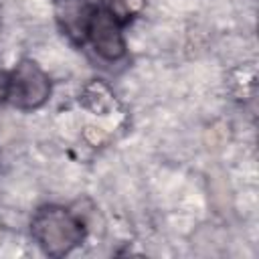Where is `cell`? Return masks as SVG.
Segmentation results:
<instances>
[{"instance_id": "obj_1", "label": "cell", "mask_w": 259, "mask_h": 259, "mask_svg": "<svg viewBox=\"0 0 259 259\" xmlns=\"http://www.w3.org/2000/svg\"><path fill=\"white\" fill-rule=\"evenodd\" d=\"M30 235L47 255L65 257L81 245L85 227L73 210L59 204H47L34 212L30 221Z\"/></svg>"}, {"instance_id": "obj_2", "label": "cell", "mask_w": 259, "mask_h": 259, "mask_svg": "<svg viewBox=\"0 0 259 259\" xmlns=\"http://www.w3.org/2000/svg\"><path fill=\"white\" fill-rule=\"evenodd\" d=\"M51 95L49 75L30 59H22L8 73L6 101L16 109L30 111L47 103Z\"/></svg>"}, {"instance_id": "obj_3", "label": "cell", "mask_w": 259, "mask_h": 259, "mask_svg": "<svg viewBox=\"0 0 259 259\" xmlns=\"http://www.w3.org/2000/svg\"><path fill=\"white\" fill-rule=\"evenodd\" d=\"M87 40L91 42L93 51L109 63L119 61L125 55V38L121 30V20L105 6L95 8L91 16Z\"/></svg>"}, {"instance_id": "obj_4", "label": "cell", "mask_w": 259, "mask_h": 259, "mask_svg": "<svg viewBox=\"0 0 259 259\" xmlns=\"http://www.w3.org/2000/svg\"><path fill=\"white\" fill-rule=\"evenodd\" d=\"M95 8L91 0H53V14L61 32L73 42H87V32Z\"/></svg>"}, {"instance_id": "obj_5", "label": "cell", "mask_w": 259, "mask_h": 259, "mask_svg": "<svg viewBox=\"0 0 259 259\" xmlns=\"http://www.w3.org/2000/svg\"><path fill=\"white\" fill-rule=\"evenodd\" d=\"M6 87H8V75L0 69V101L6 99Z\"/></svg>"}]
</instances>
